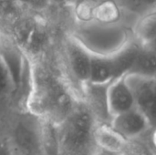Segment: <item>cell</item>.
Wrapping results in <instances>:
<instances>
[{
    "label": "cell",
    "instance_id": "1",
    "mask_svg": "<svg viewBox=\"0 0 156 155\" xmlns=\"http://www.w3.org/2000/svg\"><path fill=\"white\" fill-rule=\"evenodd\" d=\"M79 100H81L77 99L57 76L40 71L32 85L27 108L30 114L39 120L58 125Z\"/></svg>",
    "mask_w": 156,
    "mask_h": 155
},
{
    "label": "cell",
    "instance_id": "2",
    "mask_svg": "<svg viewBox=\"0 0 156 155\" xmlns=\"http://www.w3.org/2000/svg\"><path fill=\"white\" fill-rule=\"evenodd\" d=\"M97 122L84 100H79L58 125L59 155H94L100 149L94 140Z\"/></svg>",
    "mask_w": 156,
    "mask_h": 155
},
{
    "label": "cell",
    "instance_id": "3",
    "mask_svg": "<svg viewBox=\"0 0 156 155\" xmlns=\"http://www.w3.org/2000/svg\"><path fill=\"white\" fill-rule=\"evenodd\" d=\"M16 44L30 55L39 54L48 40L45 26L37 19H24L16 22L14 28Z\"/></svg>",
    "mask_w": 156,
    "mask_h": 155
},
{
    "label": "cell",
    "instance_id": "4",
    "mask_svg": "<svg viewBox=\"0 0 156 155\" xmlns=\"http://www.w3.org/2000/svg\"><path fill=\"white\" fill-rule=\"evenodd\" d=\"M125 79L133 90L135 107L149 119L154 126L155 121V81L154 77L130 73Z\"/></svg>",
    "mask_w": 156,
    "mask_h": 155
},
{
    "label": "cell",
    "instance_id": "5",
    "mask_svg": "<svg viewBox=\"0 0 156 155\" xmlns=\"http://www.w3.org/2000/svg\"><path fill=\"white\" fill-rule=\"evenodd\" d=\"M110 125L124 140L140 137L154 128L145 114L136 107L112 117Z\"/></svg>",
    "mask_w": 156,
    "mask_h": 155
},
{
    "label": "cell",
    "instance_id": "6",
    "mask_svg": "<svg viewBox=\"0 0 156 155\" xmlns=\"http://www.w3.org/2000/svg\"><path fill=\"white\" fill-rule=\"evenodd\" d=\"M125 76L120 77L107 85L106 103L112 118L135 108L134 95Z\"/></svg>",
    "mask_w": 156,
    "mask_h": 155
},
{
    "label": "cell",
    "instance_id": "7",
    "mask_svg": "<svg viewBox=\"0 0 156 155\" xmlns=\"http://www.w3.org/2000/svg\"><path fill=\"white\" fill-rule=\"evenodd\" d=\"M67 60L69 70L76 81L88 84L90 81L91 53L77 40L70 41L67 46Z\"/></svg>",
    "mask_w": 156,
    "mask_h": 155
},
{
    "label": "cell",
    "instance_id": "8",
    "mask_svg": "<svg viewBox=\"0 0 156 155\" xmlns=\"http://www.w3.org/2000/svg\"><path fill=\"white\" fill-rule=\"evenodd\" d=\"M120 77L122 76L119 73L113 56L104 57L91 54L90 84L96 86H107Z\"/></svg>",
    "mask_w": 156,
    "mask_h": 155
},
{
    "label": "cell",
    "instance_id": "9",
    "mask_svg": "<svg viewBox=\"0 0 156 155\" xmlns=\"http://www.w3.org/2000/svg\"><path fill=\"white\" fill-rule=\"evenodd\" d=\"M94 140L100 150L114 153H120L125 143V140L110 124H97L94 130Z\"/></svg>",
    "mask_w": 156,
    "mask_h": 155
},
{
    "label": "cell",
    "instance_id": "10",
    "mask_svg": "<svg viewBox=\"0 0 156 155\" xmlns=\"http://www.w3.org/2000/svg\"><path fill=\"white\" fill-rule=\"evenodd\" d=\"M39 151L41 155H59L58 125L39 120Z\"/></svg>",
    "mask_w": 156,
    "mask_h": 155
},
{
    "label": "cell",
    "instance_id": "11",
    "mask_svg": "<svg viewBox=\"0 0 156 155\" xmlns=\"http://www.w3.org/2000/svg\"><path fill=\"white\" fill-rule=\"evenodd\" d=\"M154 128L144 135L125 140L121 155H155Z\"/></svg>",
    "mask_w": 156,
    "mask_h": 155
},
{
    "label": "cell",
    "instance_id": "12",
    "mask_svg": "<svg viewBox=\"0 0 156 155\" xmlns=\"http://www.w3.org/2000/svg\"><path fill=\"white\" fill-rule=\"evenodd\" d=\"M139 39L144 44V47L149 48V45L154 42L155 38V16L154 14L148 15L142 19L137 27Z\"/></svg>",
    "mask_w": 156,
    "mask_h": 155
},
{
    "label": "cell",
    "instance_id": "13",
    "mask_svg": "<svg viewBox=\"0 0 156 155\" xmlns=\"http://www.w3.org/2000/svg\"><path fill=\"white\" fill-rule=\"evenodd\" d=\"M13 87L9 72L0 57V94L6 93Z\"/></svg>",
    "mask_w": 156,
    "mask_h": 155
},
{
    "label": "cell",
    "instance_id": "14",
    "mask_svg": "<svg viewBox=\"0 0 156 155\" xmlns=\"http://www.w3.org/2000/svg\"><path fill=\"white\" fill-rule=\"evenodd\" d=\"M19 5L18 0H0V17L13 14Z\"/></svg>",
    "mask_w": 156,
    "mask_h": 155
},
{
    "label": "cell",
    "instance_id": "15",
    "mask_svg": "<svg viewBox=\"0 0 156 155\" xmlns=\"http://www.w3.org/2000/svg\"><path fill=\"white\" fill-rule=\"evenodd\" d=\"M14 144L10 136L0 134V155H14Z\"/></svg>",
    "mask_w": 156,
    "mask_h": 155
},
{
    "label": "cell",
    "instance_id": "16",
    "mask_svg": "<svg viewBox=\"0 0 156 155\" xmlns=\"http://www.w3.org/2000/svg\"><path fill=\"white\" fill-rule=\"evenodd\" d=\"M94 155H121L120 153H110V152H106L103 150H99Z\"/></svg>",
    "mask_w": 156,
    "mask_h": 155
},
{
    "label": "cell",
    "instance_id": "17",
    "mask_svg": "<svg viewBox=\"0 0 156 155\" xmlns=\"http://www.w3.org/2000/svg\"><path fill=\"white\" fill-rule=\"evenodd\" d=\"M14 155H41V154H39V153H25V152H21V151L15 150V151H14Z\"/></svg>",
    "mask_w": 156,
    "mask_h": 155
},
{
    "label": "cell",
    "instance_id": "18",
    "mask_svg": "<svg viewBox=\"0 0 156 155\" xmlns=\"http://www.w3.org/2000/svg\"><path fill=\"white\" fill-rule=\"evenodd\" d=\"M54 1H57V2H67V1H69V0H54Z\"/></svg>",
    "mask_w": 156,
    "mask_h": 155
}]
</instances>
